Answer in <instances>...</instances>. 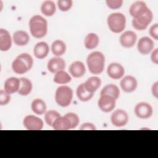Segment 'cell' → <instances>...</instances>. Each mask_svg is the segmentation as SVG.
Masks as SVG:
<instances>
[{"mask_svg": "<svg viewBox=\"0 0 158 158\" xmlns=\"http://www.w3.org/2000/svg\"><path fill=\"white\" fill-rule=\"evenodd\" d=\"M73 99L72 89L66 85L59 86L55 93V100L56 103L63 107L69 106Z\"/></svg>", "mask_w": 158, "mask_h": 158, "instance_id": "5b68a950", "label": "cell"}, {"mask_svg": "<svg viewBox=\"0 0 158 158\" xmlns=\"http://www.w3.org/2000/svg\"><path fill=\"white\" fill-rule=\"evenodd\" d=\"M76 94L78 99L82 102H86L90 100L94 95L93 93L89 92L86 89L84 83H81L78 85L77 88Z\"/></svg>", "mask_w": 158, "mask_h": 158, "instance_id": "cb8c5ba5", "label": "cell"}, {"mask_svg": "<svg viewBox=\"0 0 158 158\" xmlns=\"http://www.w3.org/2000/svg\"><path fill=\"white\" fill-rule=\"evenodd\" d=\"M24 127L28 130H41L43 128V121L33 115H28L23 120Z\"/></svg>", "mask_w": 158, "mask_h": 158, "instance_id": "ba28073f", "label": "cell"}, {"mask_svg": "<svg viewBox=\"0 0 158 158\" xmlns=\"http://www.w3.org/2000/svg\"><path fill=\"white\" fill-rule=\"evenodd\" d=\"M149 9L146 4L141 1H136L130 7V14L133 19L138 18L144 15Z\"/></svg>", "mask_w": 158, "mask_h": 158, "instance_id": "9a60e30c", "label": "cell"}, {"mask_svg": "<svg viewBox=\"0 0 158 158\" xmlns=\"http://www.w3.org/2000/svg\"><path fill=\"white\" fill-rule=\"evenodd\" d=\"M10 101V94L7 93L4 90L0 91V105H7Z\"/></svg>", "mask_w": 158, "mask_h": 158, "instance_id": "e575fe53", "label": "cell"}, {"mask_svg": "<svg viewBox=\"0 0 158 158\" xmlns=\"http://www.w3.org/2000/svg\"><path fill=\"white\" fill-rule=\"evenodd\" d=\"M12 46V38L9 31L3 28L0 29V50L7 51Z\"/></svg>", "mask_w": 158, "mask_h": 158, "instance_id": "ac0fdd59", "label": "cell"}, {"mask_svg": "<svg viewBox=\"0 0 158 158\" xmlns=\"http://www.w3.org/2000/svg\"><path fill=\"white\" fill-rule=\"evenodd\" d=\"M48 70L52 73L64 70L65 68V60L60 57H54L49 60L47 64Z\"/></svg>", "mask_w": 158, "mask_h": 158, "instance_id": "2e32d148", "label": "cell"}, {"mask_svg": "<svg viewBox=\"0 0 158 158\" xmlns=\"http://www.w3.org/2000/svg\"><path fill=\"white\" fill-rule=\"evenodd\" d=\"M66 48L65 43L60 40L54 41L51 44L52 52L56 57H60L64 54L66 51Z\"/></svg>", "mask_w": 158, "mask_h": 158, "instance_id": "484cf974", "label": "cell"}, {"mask_svg": "<svg viewBox=\"0 0 158 158\" xmlns=\"http://www.w3.org/2000/svg\"><path fill=\"white\" fill-rule=\"evenodd\" d=\"M72 80L70 75L64 70L57 72L54 76L53 81L57 84H66Z\"/></svg>", "mask_w": 158, "mask_h": 158, "instance_id": "4dcf8cb0", "label": "cell"}, {"mask_svg": "<svg viewBox=\"0 0 158 158\" xmlns=\"http://www.w3.org/2000/svg\"><path fill=\"white\" fill-rule=\"evenodd\" d=\"M153 19L152 12L149 9L148 11L143 15L133 19L132 20V26L133 27L139 31L144 30L147 28L148 25L151 23Z\"/></svg>", "mask_w": 158, "mask_h": 158, "instance_id": "8992f818", "label": "cell"}, {"mask_svg": "<svg viewBox=\"0 0 158 158\" xmlns=\"http://www.w3.org/2000/svg\"><path fill=\"white\" fill-rule=\"evenodd\" d=\"M31 108L35 114L37 115H42L46 112V104L43 99L36 98L31 102Z\"/></svg>", "mask_w": 158, "mask_h": 158, "instance_id": "4316f807", "label": "cell"}, {"mask_svg": "<svg viewBox=\"0 0 158 158\" xmlns=\"http://www.w3.org/2000/svg\"><path fill=\"white\" fill-rule=\"evenodd\" d=\"M20 85L18 91V93L21 96L28 95L31 93L33 88L31 81L29 79L24 77L20 78Z\"/></svg>", "mask_w": 158, "mask_h": 158, "instance_id": "f1b7e54d", "label": "cell"}, {"mask_svg": "<svg viewBox=\"0 0 158 158\" xmlns=\"http://www.w3.org/2000/svg\"><path fill=\"white\" fill-rule=\"evenodd\" d=\"M69 72L74 78H80L86 72V68L84 64L79 60L72 62L69 69Z\"/></svg>", "mask_w": 158, "mask_h": 158, "instance_id": "e0dca14e", "label": "cell"}, {"mask_svg": "<svg viewBox=\"0 0 158 158\" xmlns=\"http://www.w3.org/2000/svg\"><path fill=\"white\" fill-rule=\"evenodd\" d=\"M57 4L59 10L62 12H66L71 9L73 1L72 0H59Z\"/></svg>", "mask_w": 158, "mask_h": 158, "instance_id": "d6a6232c", "label": "cell"}, {"mask_svg": "<svg viewBox=\"0 0 158 158\" xmlns=\"http://www.w3.org/2000/svg\"><path fill=\"white\" fill-rule=\"evenodd\" d=\"M120 86L125 93H131L136 89L138 81L135 77L131 75H127L120 80Z\"/></svg>", "mask_w": 158, "mask_h": 158, "instance_id": "5bb4252c", "label": "cell"}, {"mask_svg": "<svg viewBox=\"0 0 158 158\" xmlns=\"http://www.w3.org/2000/svg\"><path fill=\"white\" fill-rule=\"evenodd\" d=\"M29 28L31 35L36 38H41L48 32L47 20L40 15H35L29 21Z\"/></svg>", "mask_w": 158, "mask_h": 158, "instance_id": "6da1fadb", "label": "cell"}, {"mask_svg": "<svg viewBox=\"0 0 158 158\" xmlns=\"http://www.w3.org/2000/svg\"><path fill=\"white\" fill-rule=\"evenodd\" d=\"M107 23L109 30L115 33L123 31L126 26L125 16L120 12L112 13L107 17Z\"/></svg>", "mask_w": 158, "mask_h": 158, "instance_id": "277c9868", "label": "cell"}, {"mask_svg": "<svg viewBox=\"0 0 158 158\" xmlns=\"http://www.w3.org/2000/svg\"><path fill=\"white\" fill-rule=\"evenodd\" d=\"M49 51V48L47 43L41 41L37 43L33 48L34 56L39 59L45 58Z\"/></svg>", "mask_w": 158, "mask_h": 158, "instance_id": "ffe728a7", "label": "cell"}, {"mask_svg": "<svg viewBox=\"0 0 158 158\" xmlns=\"http://www.w3.org/2000/svg\"><path fill=\"white\" fill-rule=\"evenodd\" d=\"M151 61L155 64H158V49L156 48L154 50H153L151 54Z\"/></svg>", "mask_w": 158, "mask_h": 158, "instance_id": "f35d334b", "label": "cell"}, {"mask_svg": "<svg viewBox=\"0 0 158 158\" xmlns=\"http://www.w3.org/2000/svg\"><path fill=\"white\" fill-rule=\"evenodd\" d=\"M123 4L122 0H107L106 4L111 9H119Z\"/></svg>", "mask_w": 158, "mask_h": 158, "instance_id": "d590c367", "label": "cell"}, {"mask_svg": "<svg viewBox=\"0 0 158 158\" xmlns=\"http://www.w3.org/2000/svg\"><path fill=\"white\" fill-rule=\"evenodd\" d=\"M158 82L156 81L155 82L151 88V92L152 95L156 98H158Z\"/></svg>", "mask_w": 158, "mask_h": 158, "instance_id": "ab89813d", "label": "cell"}, {"mask_svg": "<svg viewBox=\"0 0 158 158\" xmlns=\"http://www.w3.org/2000/svg\"><path fill=\"white\" fill-rule=\"evenodd\" d=\"M107 73L110 78L118 80L123 77L125 74V69L120 64L112 62L108 65Z\"/></svg>", "mask_w": 158, "mask_h": 158, "instance_id": "7c38bea8", "label": "cell"}, {"mask_svg": "<svg viewBox=\"0 0 158 158\" xmlns=\"http://www.w3.org/2000/svg\"><path fill=\"white\" fill-rule=\"evenodd\" d=\"M52 128L55 130H69L72 129L71 122L65 115L58 117L54 122Z\"/></svg>", "mask_w": 158, "mask_h": 158, "instance_id": "7402d4cb", "label": "cell"}, {"mask_svg": "<svg viewBox=\"0 0 158 158\" xmlns=\"http://www.w3.org/2000/svg\"><path fill=\"white\" fill-rule=\"evenodd\" d=\"M150 36L156 40L158 39V23H155L149 29Z\"/></svg>", "mask_w": 158, "mask_h": 158, "instance_id": "8d00e7d4", "label": "cell"}, {"mask_svg": "<svg viewBox=\"0 0 158 158\" xmlns=\"http://www.w3.org/2000/svg\"><path fill=\"white\" fill-rule=\"evenodd\" d=\"M60 116V114L57 111L55 110H49L45 112L44 120L48 125L52 127L55 120Z\"/></svg>", "mask_w": 158, "mask_h": 158, "instance_id": "1f68e13d", "label": "cell"}, {"mask_svg": "<svg viewBox=\"0 0 158 158\" xmlns=\"http://www.w3.org/2000/svg\"><path fill=\"white\" fill-rule=\"evenodd\" d=\"M70 121L72 129L76 128L80 122V118L77 114L73 112H69L65 115Z\"/></svg>", "mask_w": 158, "mask_h": 158, "instance_id": "836d02e7", "label": "cell"}, {"mask_svg": "<svg viewBox=\"0 0 158 158\" xmlns=\"http://www.w3.org/2000/svg\"><path fill=\"white\" fill-rule=\"evenodd\" d=\"M137 35L135 32L127 30L124 31L120 36V43L125 48H132L136 43Z\"/></svg>", "mask_w": 158, "mask_h": 158, "instance_id": "4fadbf2b", "label": "cell"}, {"mask_svg": "<svg viewBox=\"0 0 158 158\" xmlns=\"http://www.w3.org/2000/svg\"><path fill=\"white\" fill-rule=\"evenodd\" d=\"M154 48V43L150 38L144 36L141 38L137 44V49L139 52L143 55H147L152 51Z\"/></svg>", "mask_w": 158, "mask_h": 158, "instance_id": "8fae6325", "label": "cell"}, {"mask_svg": "<svg viewBox=\"0 0 158 158\" xmlns=\"http://www.w3.org/2000/svg\"><path fill=\"white\" fill-rule=\"evenodd\" d=\"M99 43V38L98 35L94 33H88L85 38L84 44L87 49H93L96 48Z\"/></svg>", "mask_w": 158, "mask_h": 158, "instance_id": "d4e9b609", "label": "cell"}, {"mask_svg": "<svg viewBox=\"0 0 158 158\" xmlns=\"http://www.w3.org/2000/svg\"><path fill=\"white\" fill-rule=\"evenodd\" d=\"M56 10V4L52 1H45L41 6V12L47 17L52 16Z\"/></svg>", "mask_w": 158, "mask_h": 158, "instance_id": "f546056e", "label": "cell"}, {"mask_svg": "<svg viewBox=\"0 0 158 158\" xmlns=\"http://www.w3.org/2000/svg\"><path fill=\"white\" fill-rule=\"evenodd\" d=\"M108 95L117 100L120 96V89L114 84H108L104 86L101 91V95Z\"/></svg>", "mask_w": 158, "mask_h": 158, "instance_id": "603a6c76", "label": "cell"}, {"mask_svg": "<svg viewBox=\"0 0 158 158\" xmlns=\"http://www.w3.org/2000/svg\"><path fill=\"white\" fill-rule=\"evenodd\" d=\"M98 106L101 110L107 113L111 112L115 107L116 100L108 95H101L98 100Z\"/></svg>", "mask_w": 158, "mask_h": 158, "instance_id": "30bf717a", "label": "cell"}, {"mask_svg": "<svg viewBox=\"0 0 158 158\" xmlns=\"http://www.w3.org/2000/svg\"><path fill=\"white\" fill-rule=\"evenodd\" d=\"M86 64L91 73L95 75L101 73L105 65L104 55L99 51L90 53L86 58Z\"/></svg>", "mask_w": 158, "mask_h": 158, "instance_id": "7a4b0ae2", "label": "cell"}, {"mask_svg": "<svg viewBox=\"0 0 158 158\" xmlns=\"http://www.w3.org/2000/svg\"><path fill=\"white\" fill-rule=\"evenodd\" d=\"M12 40L14 43L19 46L27 45L30 41L28 34L23 30H17L13 33Z\"/></svg>", "mask_w": 158, "mask_h": 158, "instance_id": "44dd1931", "label": "cell"}, {"mask_svg": "<svg viewBox=\"0 0 158 158\" xmlns=\"http://www.w3.org/2000/svg\"><path fill=\"white\" fill-rule=\"evenodd\" d=\"M134 112L137 117L141 119H148L153 114L152 107L146 102H140L136 104Z\"/></svg>", "mask_w": 158, "mask_h": 158, "instance_id": "52a82bcc", "label": "cell"}, {"mask_svg": "<svg viewBox=\"0 0 158 158\" xmlns=\"http://www.w3.org/2000/svg\"><path fill=\"white\" fill-rule=\"evenodd\" d=\"M83 83L88 91L94 93L101 86V80L98 77H91Z\"/></svg>", "mask_w": 158, "mask_h": 158, "instance_id": "83f0119b", "label": "cell"}, {"mask_svg": "<svg viewBox=\"0 0 158 158\" xmlns=\"http://www.w3.org/2000/svg\"><path fill=\"white\" fill-rule=\"evenodd\" d=\"M96 129L95 125H94L92 123H85L80 126V130H95Z\"/></svg>", "mask_w": 158, "mask_h": 158, "instance_id": "74e56055", "label": "cell"}, {"mask_svg": "<svg viewBox=\"0 0 158 158\" xmlns=\"http://www.w3.org/2000/svg\"><path fill=\"white\" fill-rule=\"evenodd\" d=\"M20 85V78L16 77L8 78L4 82V89L9 94H13L18 92Z\"/></svg>", "mask_w": 158, "mask_h": 158, "instance_id": "d6986e66", "label": "cell"}, {"mask_svg": "<svg viewBox=\"0 0 158 158\" xmlns=\"http://www.w3.org/2000/svg\"><path fill=\"white\" fill-rule=\"evenodd\" d=\"M128 115L126 111L122 109L114 110L110 115V121L113 125L117 127H123L128 122Z\"/></svg>", "mask_w": 158, "mask_h": 158, "instance_id": "9c48e42d", "label": "cell"}, {"mask_svg": "<svg viewBox=\"0 0 158 158\" xmlns=\"http://www.w3.org/2000/svg\"><path fill=\"white\" fill-rule=\"evenodd\" d=\"M33 65L32 57L28 53H22L13 60L12 69L17 74H24L32 68Z\"/></svg>", "mask_w": 158, "mask_h": 158, "instance_id": "3957f363", "label": "cell"}]
</instances>
